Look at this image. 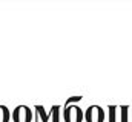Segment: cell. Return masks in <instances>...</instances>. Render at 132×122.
<instances>
[{"mask_svg": "<svg viewBox=\"0 0 132 122\" xmlns=\"http://www.w3.org/2000/svg\"><path fill=\"white\" fill-rule=\"evenodd\" d=\"M85 118V113L77 105H68L65 110V121L66 122H81Z\"/></svg>", "mask_w": 132, "mask_h": 122, "instance_id": "1", "label": "cell"}, {"mask_svg": "<svg viewBox=\"0 0 132 122\" xmlns=\"http://www.w3.org/2000/svg\"><path fill=\"white\" fill-rule=\"evenodd\" d=\"M85 118H86L88 122H103L104 121V111L98 105H92L86 110Z\"/></svg>", "mask_w": 132, "mask_h": 122, "instance_id": "2", "label": "cell"}]
</instances>
